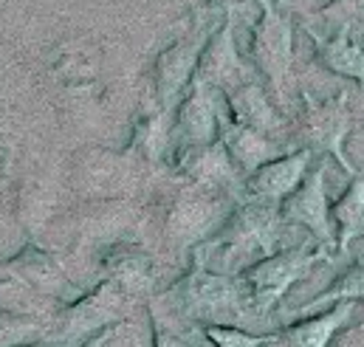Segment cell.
<instances>
[{"mask_svg":"<svg viewBox=\"0 0 364 347\" xmlns=\"http://www.w3.org/2000/svg\"><path fill=\"white\" fill-rule=\"evenodd\" d=\"M325 255H308L305 249H296V252H288V255H279L272 257L263 265H257L252 271V282H255V294L260 302H274L308 265H314L316 260H322Z\"/></svg>","mask_w":364,"mask_h":347,"instance_id":"cell-1","label":"cell"},{"mask_svg":"<svg viewBox=\"0 0 364 347\" xmlns=\"http://www.w3.org/2000/svg\"><path fill=\"white\" fill-rule=\"evenodd\" d=\"M285 218L294 223L308 226L316 232L322 240H331V209L325 201V173L316 170L314 178L305 181V186L288 198L285 203Z\"/></svg>","mask_w":364,"mask_h":347,"instance_id":"cell-2","label":"cell"},{"mask_svg":"<svg viewBox=\"0 0 364 347\" xmlns=\"http://www.w3.org/2000/svg\"><path fill=\"white\" fill-rule=\"evenodd\" d=\"M353 314V302H339L336 308H331L328 314L305 322V325H296L288 331L285 336V345L288 347H328L331 336L345 325V319H350Z\"/></svg>","mask_w":364,"mask_h":347,"instance_id":"cell-3","label":"cell"},{"mask_svg":"<svg viewBox=\"0 0 364 347\" xmlns=\"http://www.w3.org/2000/svg\"><path fill=\"white\" fill-rule=\"evenodd\" d=\"M319 57H322V63H325L333 74L350 77V80H356V82L364 85V51L353 43L348 26H345L336 37L319 43Z\"/></svg>","mask_w":364,"mask_h":347,"instance_id":"cell-4","label":"cell"},{"mask_svg":"<svg viewBox=\"0 0 364 347\" xmlns=\"http://www.w3.org/2000/svg\"><path fill=\"white\" fill-rule=\"evenodd\" d=\"M305 164H308V153H299V156H291V159H282L277 164L263 167L252 178V192L266 195V198H282L285 192H291L299 183Z\"/></svg>","mask_w":364,"mask_h":347,"instance_id":"cell-5","label":"cell"},{"mask_svg":"<svg viewBox=\"0 0 364 347\" xmlns=\"http://www.w3.org/2000/svg\"><path fill=\"white\" fill-rule=\"evenodd\" d=\"M333 220L339 226V249L345 252L350 240L364 237V175L356 178L348 192L333 206Z\"/></svg>","mask_w":364,"mask_h":347,"instance_id":"cell-6","label":"cell"},{"mask_svg":"<svg viewBox=\"0 0 364 347\" xmlns=\"http://www.w3.org/2000/svg\"><path fill=\"white\" fill-rule=\"evenodd\" d=\"M353 299H364V257L353 262L328 291H322L316 297V305H322V302H353Z\"/></svg>","mask_w":364,"mask_h":347,"instance_id":"cell-7","label":"cell"},{"mask_svg":"<svg viewBox=\"0 0 364 347\" xmlns=\"http://www.w3.org/2000/svg\"><path fill=\"white\" fill-rule=\"evenodd\" d=\"M328 14H336L342 20V28H353L356 20H364V0H331V6L325 9Z\"/></svg>","mask_w":364,"mask_h":347,"instance_id":"cell-8","label":"cell"},{"mask_svg":"<svg viewBox=\"0 0 364 347\" xmlns=\"http://www.w3.org/2000/svg\"><path fill=\"white\" fill-rule=\"evenodd\" d=\"M212 339H218L220 347H257V339H249L243 333H235V331H212Z\"/></svg>","mask_w":364,"mask_h":347,"instance_id":"cell-9","label":"cell"}]
</instances>
